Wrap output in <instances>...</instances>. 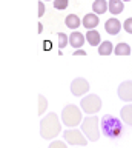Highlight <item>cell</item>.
I'll return each instance as SVG.
<instances>
[{
  "mask_svg": "<svg viewBox=\"0 0 132 148\" xmlns=\"http://www.w3.org/2000/svg\"><path fill=\"white\" fill-rule=\"evenodd\" d=\"M100 128H102L103 136H106L109 139H118L125 134V123H123V120L112 114H104L100 119Z\"/></svg>",
  "mask_w": 132,
  "mask_h": 148,
  "instance_id": "obj_1",
  "label": "cell"
},
{
  "mask_svg": "<svg viewBox=\"0 0 132 148\" xmlns=\"http://www.w3.org/2000/svg\"><path fill=\"white\" fill-rule=\"evenodd\" d=\"M62 119L56 113H48L40 122V136L46 140H52L62 133Z\"/></svg>",
  "mask_w": 132,
  "mask_h": 148,
  "instance_id": "obj_2",
  "label": "cell"
},
{
  "mask_svg": "<svg viewBox=\"0 0 132 148\" xmlns=\"http://www.w3.org/2000/svg\"><path fill=\"white\" fill-rule=\"evenodd\" d=\"M81 108H79L77 105H66L65 108L62 110V114H60V119H62V123L65 125L66 128H77L79 125H81L83 122V116H81Z\"/></svg>",
  "mask_w": 132,
  "mask_h": 148,
  "instance_id": "obj_3",
  "label": "cell"
},
{
  "mask_svg": "<svg viewBox=\"0 0 132 148\" xmlns=\"http://www.w3.org/2000/svg\"><path fill=\"white\" fill-rule=\"evenodd\" d=\"M80 130L88 137L89 142H97L100 139V119L97 117V114L85 117L80 125Z\"/></svg>",
  "mask_w": 132,
  "mask_h": 148,
  "instance_id": "obj_4",
  "label": "cell"
},
{
  "mask_svg": "<svg viewBox=\"0 0 132 148\" xmlns=\"http://www.w3.org/2000/svg\"><path fill=\"white\" fill-rule=\"evenodd\" d=\"M103 102L97 94H86L85 97H81L80 100V108L83 113H86L88 116H95L102 110Z\"/></svg>",
  "mask_w": 132,
  "mask_h": 148,
  "instance_id": "obj_5",
  "label": "cell"
},
{
  "mask_svg": "<svg viewBox=\"0 0 132 148\" xmlns=\"http://www.w3.org/2000/svg\"><path fill=\"white\" fill-rule=\"evenodd\" d=\"M63 139L68 145H74V147H86L88 145V137L83 134V131L79 128H68L63 133Z\"/></svg>",
  "mask_w": 132,
  "mask_h": 148,
  "instance_id": "obj_6",
  "label": "cell"
},
{
  "mask_svg": "<svg viewBox=\"0 0 132 148\" xmlns=\"http://www.w3.org/2000/svg\"><path fill=\"white\" fill-rule=\"evenodd\" d=\"M71 92L75 97H85L89 92V82L83 77H77L71 82Z\"/></svg>",
  "mask_w": 132,
  "mask_h": 148,
  "instance_id": "obj_7",
  "label": "cell"
},
{
  "mask_svg": "<svg viewBox=\"0 0 132 148\" xmlns=\"http://www.w3.org/2000/svg\"><path fill=\"white\" fill-rule=\"evenodd\" d=\"M118 99L126 102V103H132V80H125L120 83L117 90Z\"/></svg>",
  "mask_w": 132,
  "mask_h": 148,
  "instance_id": "obj_8",
  "label": "cell"
},
{
  "mask_svg": "<svg viewBox=\"0 0 132 148\" xmlns=\"http://www.w3.org/2000/svg\"><path fill=\"white\" fill-rule=\"evenodd\" d=\"M121 26H123L121 22L118 20V18H115V17L109 18V20H106V23H104V29H106V32L109 36H117L118 32H120Z\"/></svg>",
  "mask_w": 132,
  "mask_h": 148,
  "instance_id": "obj_9",
  "label": "cell"
},
{
  "mask_svg": "<svg viewBox=\"0 0 132 148\" xmlns=\"http://www.w3.org/2000/svg\"><path fill=\"white\" fill-rule=\"evenodd\" d=\"M98 23H100V20H98V14L89 12V14H86V16L83 17V20H81V26H85L86 29L89 31V29H95Z\"/></svg>",
  "mask_w": 132,
  "mask_h": 148,
  "instance_id": "obj_10",
  "label": "cell"
},
{
  "mask_svg": "<svg viewBox=\"0 0 132 148\" xmlns=\"http://www.w3.org/2000/svg\"><path fill=\"white\" fill-rule=\"evenodd\" d=\"M85 42H86V36H83L81 32H79V31H72L71 32V36H69V45L72 46V48L80 49L81 46H83Z\"/></svg>",
  "mask_w": 132,
  "mask_h": 148,
  "instance_id": "obj_11",
  "label": "cell"
},
{
  "mask_svg": "<svg viewBox=\"0 0 132 148\" xmlns=\"http://www.w3.org/2000/svg\"><path fill=\"white\" fill-rule=\"evenodd\" d=\"M120 119L123 120L125 125L132 127V103H127L120 110Z\"/></svg>",
  "mask_w": 132,
  "mask_h": 148,
  "instance_id": "obj_12",
  "label": "cell"
},
{
  "mask_svg": "<svg viewBox=\"0 0 132 148\" xmlns=\"http://www.w3.org/2000/svg\"><path fill=\"white\" fill-rule=\"evenodd\" d=\"M86 42H88L91 46H100V43H102L100 32L95 31V29H89L88 32H86Z\"/></svg>",
  "mask_w": 132,
  "mask_h": 148,
  "instance_id": "obj_13",
  "label": "cell"
},
{
  "mask_svg": "<svg viewBox=\"0 0 132 148\" xmlns=\"http://www.w3.org/2000/svg\"><path fill=\"white\" fill-rule=\"evenodd\" d=\"M109 12L114 14V16H118V14L123 12L125 9V2L123 0H109Z\"/></svg>",
  "mask_w": 132,
  "mask_h": 148,
  "instance_id": "obj_14",
  "label": "cell"
},
{
  "mask_svg": "<svg viewBox=\"0 0 132 148\" xmlns=\"http://www.w3.org/2000/svg\"><path fill=\"white\" fill-rule=\"evenodd\" d=\"M65 25L75 31L79 26H81V20L77 14H69V16H66V18H65Z\"/></svg>",
  "mask_w": 132,
  "mask_h": 148,
  "instance_id": "obj_15",
  "label": "cell"
},
{
  "mask_svg": "<svg viewBox=\"0 0 132 148\" xmlns=\"http://www.w3.org/2000/svg\"><path fill=\"white\" fill-rule=\"evenodd\" d=\"M109 9V3L106 0H94L92 3V12L95 14H104Z\"/></svg>",
  "mask_w": 132,
  "mask_h": 148,
  "instance_id": "obj_16",
  "label": "cell"
},
{
  "mask_svg": "<svg viewBox=\"0 0 132 148\" xmlns=\"http://www.w3.org/2000/svg\"><path fill=\"white\" fill-rule=\"evenodd\" d=\"M114 53H115V56H129V54H132V49H131V46L127 45V43L120 42V43L115 45Z\"/></svg>",
  "mask_w": 132,
  "mask_h": 148,
  "instance_id": "obj_17",
  "label": "cell"
},
{
  "mask_svg": "<svg viewBox=\"0 0 132 148\" xmlns=\"http://www.w3.org/2000/svg\"><path fill=\"white\" fill-rule=\"evenodd\" d=\"M114 53V45H112V42H109V40H104L100 43L98 46V54L100 56H111Z\"/></svg>",
  "mask_w": 132,
  "mask_h": 148,
  "instance_id": "obj_18",
  "label": "cell"
},
{
  "mask_svg": "<svg viewBox=\"0 0 132 148\" xmlns=\"http://www.w3.org/2000/svg\"><path fill=\"white\" fill-rule=\"evenodd\" d=\"M48 110V99L43 94H39V116L42 117V114L46 113Z\"/></svg>",
  "mask_w": 132,
  "mask_h": 148,
  "instance_id": "obj_19",
  "label": "cell"
},
{
  "mask_svg": "<svg viewBox=\"0 0 132 148\" xmlns=\"http://www.w3.org/2000/svg\"><path fill=\"white\" fill-rule=\"evenodd\" d=\"M57 37H58V48L60 49H63L68 43H69V36H66L65 32H58Z\"/></svg>",
  "mask_w": 132,
  "mask_h": 148,
  "instance_id": "obj_20",
  "label": "cell"
},
{
  "mask_svg": "<svg viewBox=\"0 0 132 148\" xmlns=\"http://www.w3.org/2000/svg\"><path fill=\"white\" fill-rule=\"evenodd\" d=\"M68 3H69V0H54V8L62 11V9L68 8Z\"/></svg>",
  "mask_w": 132,
  "mask_h": 148,
  "instance_id": "obj_21",
  "label": "cell"
},
{
  "mask_svg": "<svg viewBox=\"0 0 132 148\" xmlns=\"http://www.w3.org/2000/svg\"><path fill=\"white\" fill-rule=\"evenodd\" d=\"M48 148H68V143L63 140H52Z\"/></svg>",
  "mask_w": 132,
  "mask_h": 148,
  "instance_id": "obj_22",
  "label": "cell"
},
{
  "mask_svg": "<svg viewBox=\"0 0 132 148\" xmlns=\"http://www.w3.org/2000/svg\"><path fill=\"white\" fill-rule=\"evenodd\" d=\"M123 28H125V31L127 32V34H132V17L126 18L125 23H123Z\"/></svg>",
  "mask_w": 132,
  "mask_h": 148,
  "instance_id": "obj_23",
  "label": "cell"
},
{
  "mask_svg": "<svg viewBox=\"0 0 132 148\" xmlns=\"http://www.w3.org/2000/svg\"><path fill=\"white\" fill-rule=\"evenodd\" d=\"M45 11H46V9H45V3H43V0H40L39 2V17H42L45 14Z\"/></svg>",
  "mask_w": 132,
  "mask_h": 148,
  "instance_id": "obj_24",
  "label": "cell"
},
{
  "mask_svg": "<svg viewBox=\"0 0 132 148\" xmlns=\"http://www.w3.org/2000/svg\"><path fill=\"white\" fill-rule=\"evenodd\" d=\"M72 54H74V56H86V51L85 49H75Z\"/></svg>",
  "mask_w": 132,
  "mask_h": 148,
  "instance_id": "obj_25",
  "label": "cell"
},
{
  "mask_svg": "<svg viewBox=\"0 0 132 148\" xmlns=\"http://www.w3.org/2000/svg\"><path fill=\"white\" fill-rule=\"evenodd\" d=\"M123 2H131V0H123Z\"/></svg>",
  "mask_w": 132,
  "mask_h": 148,
  "instance_id": "obj_26",
  "label": "cell"
},
{
  "mask_svg": "<svg viewBox=\"0 0 132 148\" xmlns=\"http://www.w3.org/2000/svg\"><path fill=\"white\" fill-rule=\"evenodd\" d=\"M43 2H48V0H43ZM52 2H54V0H52Z\"/></svg>",
  "mask_w": 132,
  "mask_h": 148,
  "instance_id": "obj_27",
  "label": "cell"
}]
</instances>
